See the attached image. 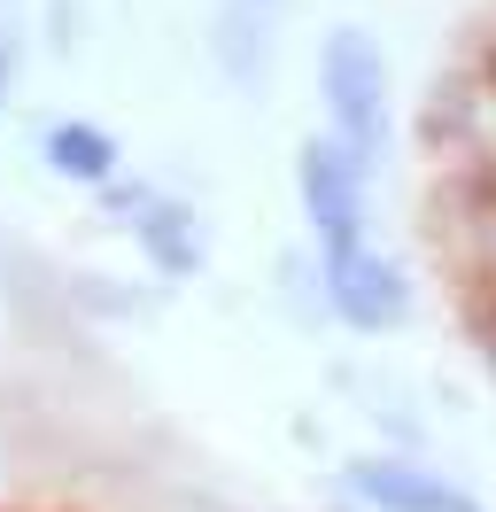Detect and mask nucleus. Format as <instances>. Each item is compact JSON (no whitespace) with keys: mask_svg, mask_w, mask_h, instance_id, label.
Instances as JSON below:
<instances>
[{"mask_svg":"<svg viewBox=\"0 0 496 512\" xmlns=\"http://www.w3.org/2000/svg\"><path fill=\"white\" fill-rule=\"evenodd\" d=\"M458 264L465 280L489 295L496 288V187H458Z\"/></svg>","mask_w":496,"mask_h":512,"instance_id":"8","label":"nucleus"},{"mask_svg":"<svg viewBox=\"0 0 496 512\" xmlns=\"http://www.w3.org/2000/svg\"><path fill=\"white\" fill-rule=\"evenodd\" d=\"M318 101H326V132L365 171H380L388 140H396V70L365 24H334L318 39Z\"/></svg>","mask_w":496,"mask_h":512,"instance_id":"1","label":"nucleus"},{"mask_svg":"<svg viewBox=\"0 0 496 512\" xmlns=\"http://www.w3.org/2000/svg\"><path fill=\"white\" fill-rule=\"evenodd\" d=\"M411 272L380 241H357L341 256H318V311H334L349 334H396L411 319Z\"/></svg>","mask_w":496,"mask_h":512,"instance_id":"4","label":"nucleus"},{"mask_svg":"<svg viewBox=\"0 0 496 512\" xmlns=\"http://www.w3.org/2000/svg\"><path fill=\"white\" fill-rule=\"evenodd\" d=\"M217 55H225V70H233L241 86H264V70H272V39H264V8H248V0H233V8L217 16Z\"/></svg>","mask_w":496,"mask_h":512,"instance_id":"9","label":"nucleus"},{"mask_svg":"<svg viewBox=\"0 0 496 512\" xmlns=\"http://www.w3.org/2000/svg\"><path fill=\"white\" fill-rule=\"evenodd\" d=\"M39 156H47V171H55V179H78V187H117V179H124L117 132L86 125V117H55V125H47V140H39Z\"/></svg>","mask_w":496,"mask_h":512,"instance_id":"7","label":"nucleus"},{"mask_svg":"<svg viewBox=\"0 0 496 512\" xmlns=\"http://www.w3.org/2000/svg\"><path fill=\"white\" fill-rule=\"evenodd\" d=\"M109 194V218H124V233L140 241V256H148L163 280H194L202 272V256H210V241H202V218H194V202H171L163 187H148V179H117Z\"/></svg>","mask_w":496,"mask_h":512,"instance_id":"6","label":"nucleus"},{"mask_svg":"<svg viewBox=\"0 0 496 512\" xmlns=\"http://www.w3.org/2000/svg\"><path fill=\"white\" fill-rule=\"evenodd\" d=\"M248 8H279V0H248Z\"/></svg>","mask_w":496,"mask_h":512,"instance_id":"12","label":"nucleus"},{"mask_svg":"<svg viewBox=\"0 0 496 512\" xmlns=\"http://www.w3.org/2000/svg\"><path fill=\"white\" fill-rule=\"evenodd\" d=\"M341 489H349V505H365V512H481V497L458 474H442V466L411 458V450H365V458H349Z\"/></svg>","mask_w":496,"mask_h":512,"instance_id":"5","label":"nucleus"},{"mask_svg":"<svg viewBox=\"0 0 496 512\" xmlns=\"http://www.w3.org/2000/svg\"><path fill=\"white\" fill-rule=\"evenodd\" d=\"M419 132H427L434 156L458 171V187H496V55L458 70V78H442Z\"/></svg>","mask_w":496,"mask_h":512,"instance_id":"3","label":"nucleus"},{"mask_svg":"<svg viewBox=\"0 0 496 512\" xmlns=\"http://www.w3.org/2000/svg\"><path fill=\"white\" fill-rule=\"evenodd\" d=\"M8 86H16V39L0 32V109H8Z\"/></svg>","mask_w":496,"mask_h":512,"instance_id":"10","label":"nucleus"},{"mask_svg":"<svg viewBox=\"0 0 496 512\" xmlns=\"http://www.w3.org/2000/svg\"><path fill=\"white\" fill-rule=\"evenodd\" d=\"M481 342H489V357H496V288L481 295Z\"/></svg>","mask_w":496,"mask_h":512,"instance_id":"11","label":"nucleus"},{"mask_svg":"<svg viewBox=\"0 0 496 512\" xmlns=\"http://www.w3.org/2000/svg\"><path fill=\"white\" fill-rule=\"evenodd\" d=\"M295 194H303V218H310V241L318 256H341L372 241V171L349 148H341L334 132H310L303 148H295Z\"/></svg>","mask_w":496,"mask_h":512,"instance_id":"2","label":"nucleus"}]
</instances>
